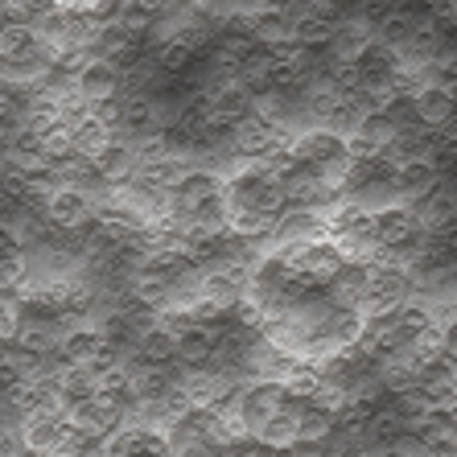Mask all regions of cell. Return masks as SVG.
<instances>
[{"instance_id":"cell-1","label":"cell","mask_w":457,"mask_h":457,"mask_svg":"<svg viewBox=\"0 0 457 457\" xmlns=\"http://www.w3.org/2000/svg\"><path fill=\"white\" fill-rule=\"evenodd\" d=\"M223 206H227V227L235 235H268V227L277 223V214L285 211V190L272 178V170H264L260 161L239 170L231 181L223 186Z\"/></svg>"},{"instance_id":"cell-2","label":"cell","mask_w":457,"mask_h":457,"mask_svg":"<svg viewBox=\"0 0 457 457\" xmlns=\"http://www.w3.org/2000/svg\"><path fill=\"white\" fill-rule=\"evenodd\" d=\"M342 203H354L362 211H383V206H404L395 194V161L387 153L371 157H351V170L338 186Z\"/></svg>"},{"instance_id":"cell-3","label":"cell","mask_w":457,"mask_h":457,"mask_svg":"<svg viewBox=\"0 0 457 457\" xmlns=\"http://www.w3.org/2000/svg\"><path fill=\"white\" fill-rule=\"evenodd\" d=\"M288 153L309 165L318 173L330 190H338L346 170H351V145H346V132H334V128L318 124V128H305V132H293V145Z\"/></svg>"},{"instance_id":"cell-4","label":"cell","mask_w":457,"mask_h":457,"mask_svg":"<svg viewBox=\"0 0 457 457\" xmlns=\"http://www.w3.org/2000/svg\"><path fill=\"white\" fill-rule=\"evenodd\" d=\"M416 293V277L392 260H367V293H362V313H383L395 309Z\"/></svg>"},{"instance_id":"cell-5","label":"cell","mask_w":457,"mask_h":457,"mask_svg":"<svg viewBox=\"0 0 457 457\" xmlns=\"http://www.w3.org/2000/svg\"><path fill=\"white\" fill-rule=\"evenodd\" d=\"M231 145H235V153H244L247 161H260V165H264L268 157H277V153H285L288 145H293V132L272 124V120H264L260 112H252V116H244L231 128Z\"/></svg>"},{"instance_id":"cell-6","label":"cell","mask_w":457,"mask_h":457,"mask_svg":"<svg viewBox=\"0 0 457 457\" xmlns=\"http://www.w3.org/2000/svg\"><path fill=\"white\" fill-rule=\"evenodd\" d=\"M288 260V264L297 268L301 277H309V280H326L338 272L342 264H346V252H342L334 239H326V235H318V239H305V244H288L285 252H280Z\"/></svg>"},{"instance_id":"cell-7","label":"cell","mask_w":457,"mask_h":457,"mask_svg":"<svg viewBox=\"0 0 457 457\" xmlns=\"http://www.w3.org/2000/svg\"><path fill=\"white\" fill-rule=\"evenodd\" d=\"M235 395H239V425H244L247 436L264 425L277 408L288 404V392L277 379H255V383H247V387H239Z\"/></svg>"},{"instance_id":"cell-8","label":"cell","mask_w":457,"mask_h":457,"mask_svg":"<svg viewBox=\"0 0 457 457\" xmlns=\"http://www.w3.org/2000/svg\"><path fill=\"white\" fill-rule=\"evenodd\" d=\"M436 181H441V165H436L433 157H400L395 161V194H400L404 206H412L416 198H425Z\"/></svg>"},{"instance_id":"cell-9","label":"cell","mask_w":457,"mask_h":457,"mask_svg":"<svg viewBox=\"0 0 457 457\" xmlns=\"http://www.w3.org/2000/svg\"><path fill=\"white\" fill-rule=\"evenodd\" d=\"M124 87V71L112 58H96L87 62L75 75V91L87 99V104H99V99H116V91Z\"/></svg>"},{"instance_id":"cell-10","label":"cell","mask_w":457,"mask_h":457,"mask_svg":"<svg viewBox=\"0 0 457 457\" xmlns=\"http://www.w3.org/2000/svg\"><path fill=\"white\" fill-rule=\"evenodd\" d=\"M268 235L280 239V244H305V239L326 235V219H321V211H313V206H285V211L277 214V223L268 227Z\"/></svg>"},{"instance_id":"cell-11","label":"cell","mask_w":457,"mask_h":457,"mask_svg":"<svg viewBox=\"0 0 457 457\" xmlns=\"http://www.w3.org/2000/svg\"><path fill=\"white\" fill-rule=\"evenodd\" d=\"M235 387V375L219 371V367H211V362H203V367H194L190 375H181V392L190 395L194 408H211L219 404L227 392Z\"/></svg>"},{"instance_id":"cell-12","label":"cell","mask_w":457,"mask_h":457,"mask_svg":"<svg viewBox=\"0 0 457 457\" xmlns=\"http://www.w3.org/2000/svg\"><path fill=\"white\" fill-rule=\"evenodd\" d=\"M50 219L66 231H75V227H87L96 219V203H91V194L79 190V186H66L50 198Z\"/></svg>"},{"instance_id":"cell-13","label":"cell","mask_w":457,"mask_h":457,"mask_svg":"<svg viewBox=\"0 0 457 457\" xmlns=\"http://www.w3.org/2000/svg\"><path fill=\"white\" fill-rule=\"evenodd\" d=\"M412 112H416V120H420L425 128H436V124H445V120L457 112V99H453V91L441 87V83H420L412 91Z\"/></svg>"},{"instance_id":"cell-14","label":"cell","mask_w":457,"mask_h":457,"mask_svg":"<svg viewBox=\"0 0 457 457\" xmlns=\"http://www.w3.org/2000/svg\"><path fill=\"white\" fill-rule=\"evenodd\" d=\"M252 441H260V445L277 449V453H285V449H293L301 441L297 436V412H293V395H288V404L277 408V412L268 416L264 425L252 433Z\"/></svg>"},{"instance_id":"cell-15","label":"cell","mask_w":457,"mask_h":457,"mask_svg":"<svg viewBox=\"0 0 457 457\" xmlns=\"http://www.w3.org/2000/svg\"><path fill=\"white\" fill-rule=\"evenodd\" d=\"M367 42H371V25L362 21V17H359V21H346V17H338V21H334V29H330V42H326V50H330L338 62H351V58Z\"/></svg>"},{"instance_id":"cell-16","label":"cell","mask_w":457,"mask_h":457,"mask_svg":"<svg viewBox=\"0 0 457 457\" xmlns=\"http://www.w3.org/2000/svg\"><path fill=\"white\" fill-rule=\"evenodd\" d=\"M140 362H173V334L165 321H153L149 330L137 338Z\"/></svg>"},{"instance_id":"cell-17","label":"cell","mask_w":457,"mask_h":457,"mask_svg":"<svg viewBox=\"0 0 457 457\" xmlns=\"http://www.w3.org/2000/svg\"><path fill=\"white\" fill-rule=\"evenodd\" d=\"M21 268H25V260H21V239L0 227V288L12 285V280L21 277Z\"/></svg>"},{"instance_id":"cell-18","label":"cell","mask_w":457,"mask_h":457,"mask_svg":"<svg viewBox=\"0 0 457 457\" xmlns=\"http://www.w3.org/2000/svg\"><path fill=\"white\" fill-rule=\"evenodd\" d=\"M436 351L457 362V313L445 321V326H436Z\"/></svg>"},{"instance_id":"cell-19","label":"cell","mask_w":457,"mask_h":457,"mask_svg":"<svg viewBox=\"0 0 457 457\" xmlns=\"http://www.w3.org/2000/svg\"><path fill=\"white\" fill-rule=\"evenodd\" d=\"M54 4H62V9H83V12H96L104 0H54Z\"/></svg>"},{"instance_id":"cell-20","label":"cell","mask_w":457,"mask_h":457,"mask_svg":"<svg viewBox=\"0 0 457 457\" xmlns=\"http://www.w3.org/2000/svg\"><path fill=\"white\" fill-rule=\"evenodd\" d=\"M453 313H457V293H453Z\"/></svg>"}]
</instances>
